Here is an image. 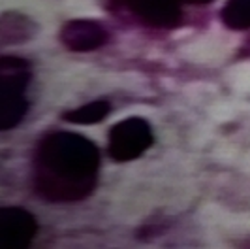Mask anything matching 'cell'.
I'll use <instances>...</instances> for the list:
<instances>
[{"label": "cell", "instance_id": "obj_1", "mask_svg": "<svg viewBox=\"0 0 250 249\" xmlns=\"http://www.w3.org/2000/svg\"><path fill=\"white\" fill-rule=\"evenodd\" d=\"M98 168L100 153L88 138L53 132L34 155V189L49 202H77L94 191Z\"/></svg>", "mask_w": 250, "mask_h": 249}, {"label": "cell", "instance_id": "obj_2", "mask_svg": "<svg viewBox=\"0 0 250 249\" xmlns=\"http://www.w3.org/2000/svg\"><path fill=\"white\" fill-rule=\"evenodd\" d=\"M30 81V66L19 57L0 59V128L10 130L25 117L28 102L25 89Z\"/></svg>", "mask_w": 250, "mask_h": 249}, {"label": "cell", "instance_id": "obj_3", "mask_svg": "<svg viewBox=\"0 0 250 249\" xmlns=\"http://www.w3.org/2000/svg\"><path fill=\"white\" fill-rule=\"evenodd\" d=\"M154 142L150 124L141 117H128L113 124L107 140V153L113 161L128 162L141 157Z\"/></svg>", "mask_w": 250, "mask_h": 249}, {"label": "cell", "instance_id": "obj_4", "mask_svg": "<svg viewBox=\"0 0 250 249\" xmlns=\"http://www.w3.org/2000/svg\"><path fill=\"white\" fill-rule=\"evenodd\" d=\"M113 6L132 13L141 23L156 28H171L183 19L181 0H109Z\"/></svg>", "mask_w": 250, "mask_h": 249}, {"label": "cell", "instance_id": "obj_5", "mask_svg": "<svg viewBox=\"0 0 250 249\" xmlns=\"http://www.w3.org/2000/svg\"><path fill=\"white\" fill-rule=\"evenodd\" d=\"M38 232L36 219L23 208L0 210V246L4 249L26 248Z\"/></svg>", "mask_w": 250, "mask_h": 249}, {"label": "cell", "instance_id": "obj_6", "mask_svg": "<svg viewBox=\"0 0 250 249\" xmlns=\"http://www.w3.org/2000/svg\"><path fill=\"white\" fill-rule=\"evenodd\" d=\"M109 40V32L96 21L88 19H75L62 26L61 30V42L70 51L85 53L102 48Z\"/></svg>", "mask_w": 250, "mask_h": 249}, {"label": "cell", "instance_id": "obj_7", "mask_svg": "<svg viewBox=\"0 0 250 249\" xmlns=\"http://www.w3.org/2000/svg\"><path fill=\"white\" fill-rule=\"evenodd\" d=\"M111 112V106L109 102L105 100H94L90 104H85L77 110H70L62 115L64 121H70V123L77 124H94L100 123L102 119H105Z\"/></svg>", "mask_w": 250, "mask_h": 249}, {"label": "cell", "instance_id": "obj_8", "mask_svg": "<svg viewBox=\"0 0 250 249\" xmlns=\"http://www.w3.org/2000/svg\"><path fill=\"white\" fill-rule=\"evenodd\" d=\"M224 25L231 30L250 28V0H228L220 12Z\"/></svg>", "mask_w": 250, "mask_h": 249}, {"label": "cell", "instance_id": "obj_9", "mask_svg": "<svg viewBox=\"0 0 250 249\" xmlns=\"http://www.w3.org/2000/svg\"><path fill=\"white\" fill-rule=\"evenodd\" d=\"M183 2H188V4H196V6H200V4H209V2H213V0H183Z\"/></svg>", "mask_w": 250, "mask_h": 249}]
</instances>
